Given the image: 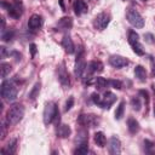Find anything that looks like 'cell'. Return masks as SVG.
<instances>
[{
  "label": "cell",
  "mask_w": 155,
  "mask_h": 155,
  "mask_svg": "<svg viewBox=\"0 0 155 155\" xmlns=\"http://www.w3.org/2000/svg\"><path fill=\"white\" fill-rule=\"evenodd\" d=\"M109 64H110L111 67L116 68V69H121V68H124V67H126V65L128 64V61H127L125 57H122V56L113 54V56H110V58H109Z\"/></svg>",
  "instance_id": "30bf717a"
},
{
  "label": "cell",
  "mask_w": 155,
  "mask_h": 155,
  "mask_svg": "<svg viewBox=\"0 0 155 155\" xmlns=\"http://www.w3.org/2000/svg\"><path fill=\"white\" fill-rule=\"evenodd\" d=\"M116 101V96L113 93V92H109V91H107L105 93H104V97L102 98V102H101V108H103V109H109L110 107H111V104L114 103Z\"/></svg>",
  "instance_id": "4fadbf2b"
},
{
  "label": "cell",
  "mask_w": 155,
  "mask_h": 155,
  "mask_svg": "<svg viewBox=\"0 0 155 155\" xmlns=\"http://www.w3.org/2000/svg\"><path fill=\"white\" fill-rule=\"evenodd\" d=\"M153 75L155 76V65H154V68H153Z\"/></svg>",
  "instance_id": "ab89813d"
},
{
  "label": "cell",
  "mask_w": 155,
  "mask_h": 155,
  "mask_svg": "<svg viewBox=\"0 0 155 155\" xmlns=\"http://www.w3.org/2000/svg\"><path fill=\"white\" fill-rule=\"evenodd\" d=\"M126 18L131 25L134 28H143L144 27V19L140 16V13L134 8H128L126 12Z\"/></svg>",
  "instance_id": "277c9868"
},
{
  "label": "cell",
  "mask_w": 155,
  "mask_h": 155,
  "mask_svg": "<svg viewBox=\"0 0 155 155\" xmlns=\"http://www.w3.org/2000/svg\"><path fill=\"white\" fill-rule=\"evenodd\" d=\"M58 27H61L63 29H70L73 27V19L70 17H63V18L59 19Z\"/></svg>",
  "instance_id": "cb8c5ba5"
},
{
  "label": "cell",
  "mask_w": 155,
  "mask_h": 155,
  "mask_svg": "<svg viewBox=\"0 0 155 155\" xmlns=\"http://www.w3.org/2000/svg\"><path fill=\"white\" fill-rule=\"evenodd\" d=\"M127 127H128L130 133H132V134L137 133V132L139 131V128H140L138 121H137L136 119H133V117H130V119L127 120Z\"/></svg>",
  "instance_id": "d6986e66"
},
{
  "label": "cell",
  "mask_w": 155,
  "mask_h": 155,
  "mask_svg": "<svg viewBox=\"0 0 155 155\" xmlns=\"http://www.w3.org/2000/svg\"><path fill=\"white\" fill-rule=\"evenodd\" d=\"M86 70V62L84 58V50L80 47L79 53L76 54V61H75V67H74V73L76 78H81Z\"/></svg>",
  "instance_id": "8992f818"
},
{
  "label": "cell",
  "mask_w": 155,
  "mask_h": 155,
  "mask_svg": "<svg viewBox=\"0 0 155 155\" xmlns=\"http://www.w3.org/2000/svg\"><path fill=\"white\" fill-rule=\"evenodd\" d=\"M16 149H17V139L13 138V139H11V140L8 142L6 149H2V150H1V154H2V155H5V154H7V155L15 154V153H16Z\"/></svg>",
  "instance_id": "ac0fdd59"
},
{
  "label": "cell",
  "mask_w": 155,
  "mask_h": 155,
  "mask_svg": "<svg viewBox=\"0 0 155 155\" xmlns=\"http://www.w3.org/2000/svg\"><path fill=\"white\" fill-rule=\"evenodd\" d=\"M134 75L139 81H145L147 80V71L142 65H137L134 68Z\"/></svg>",
  "instance_id": "ffe728a7"
},
{
  "label": "cell",
  "mask_w": 155,
  "mask_h": 155,
  "mask_svg": "<svg viewBox=\"0 0 155 155\" xmlns=\"http://www.w3.org/2000/svg\"><path fill=\"white\" fill-rule=\"evenodd\" d=\"M13 35H15V31H13L12 29H8V30H6V31H2L1 39H2L4 41L8 42V41H11V40L13 39Z\"/></svg>",
  "instance_id": "4dcf8cb0"
},
{
  "label": "cell",
  "mask_w": 155,
  "mask_h": 155,
  "mask_svg": "<svg viewBox=\"0 0 155 155\" xmlns=\"http://www.w3.org/2000/svg\"><path fill=\"white\" fill-rule=\"evenodd\" d=\"M57 76H58L59 82H61L63 86L68 87V86L70 85L69 74H68V71H67V69H65V64H64V63H62V64L58 67V69H57Z\"/></svg>",
  "instance_id": "9c48e42d"
},
{
  "label": "cell",
  "mask_w": 155,
  "mask_h": 155,
  "mask_svg": "<svg viewBox=\"0 0 155 155\" xmlns=\"http://www.w3.org/2000/svg\"><path fill=\"white\" fill-rule=\"evenodd\" d=\"M22 4L21 2H18V0L15 2V4H8V6H7V12H8V15L12 17V18H19L21 16H22Z\"/></svg>",
  "instance_id": "8fae6325"
},
{
  "label": "cell",
  "mask_w": 155,
  "mask_h": 155,
  "mask_svg": "<svg viewBox=\"0 0 155 155\" xmlns=\"http://www.w3.org/2000/svg\"><path fill=\"white\" fill-rule=\"evenodd\" d=\"M144 40L148 42V44H154L155 42V38L151 33H145L144 34Z\"/></svg>",
  "instance_id": "d6a6232c"
},
{
  "label": "cell",
  "mask_w": 155,
  "mask_h": 155,
  "mask_svg": "<svg viewBox=\"0 0 155 155\" xmlns=\"http://www.w3.org/2000/svg\"><path fill=\"white\" fill-rule=\"evenodd\" d=\"M139 94H142V96L144 97V99H145V102H147V104H148V103H149V93H148V91L140 90V91H139Z\"/></svg>",
  "instance_id": "d590c367"
},
{
  "label": "cell",
  "mask_w": 155,
  "mask_h": 155,
  "mask_svg": "<svg viewBox=\"0 0 155 155\" xmlns=\"http://www.w3.org/2000/svg\"><path fill=\"white\" fill-rule=\"evenodd\" d=\"M108 149H109V153L111 155L120 154V151H121V142H120V139L117 137H115V136L110 137L109 144H108Z\"/></svg>",
  "instance_id": "7c38bea8"
},
{
  "label": "cell",
  "mask_w": 155,
  "mask_h": 155,
  "mask_svg": "<svg viewBox=\"0 0 155 155\" xmlns=\"http://www.w3.org/2000/svg\"><path fill=\"white\" fill-rule=\"evenodd\" d=\"M142 1H147V0H142Z\"/></svg>",
  "instance_id": "b9f144b4"
},
{
  "label": "cell",
  "mask_w": 155,
  "mask_h": 155,
  "mask_svg": "<svg viewBox=\"0 0 155 155\" xmlns=\"http://www.w3.org/2000/svg\"><path fill=\"white\" fill-rule=\"evenodd\" d=\"M109 22H110V16L108 13H105V12H102V13H99V15L96 16L94 22H93V25L98 30H104L108 27Z\"/></svg>",
  "instance_id": "ba28073f"
},
{
  "label": "cell",
  "mask_w": 155,
  "mask_h": 155,
  "mask_svg": "<svg viewBox=\"0 0 155 155\" xmlns=\"http://www.w3.org/2000/svg\"><path fill=\"white\" fill-rule=\"evenodd\" d=\"M91 98H92V101H93V103H94V104H98V105H99V104H101V102H102L101 96H99L98 93H96V92L91 94Z\"/></svg>",
  "instance_id": "836d02e7"
},
{
  "label": "cell",
  "mask_w": 155,
  "mask_h": 155,
  "mask_svg": "<svg viewBox=\"0 0 155 155\" xmlns=\"http://www.w3.org/2000/svg\"><path fill=\"white\" fill-rule=\"evenodd\" d=\"M94 142H96V144L98 145V147H101V148H103L104 145H105V142H107V138H105V136H104V133L103 132H96L94 133Z\"/></svg>",
  "instance_id": "603a6c76"
},
{
  "label": "cell",
  "mask_w": 155,
  "mask_h": 155,
  "mask_svg": "<svg viewBox=\"0 0 155 155\" xmlns=\"http://www.w3.org/2000/svg\"><path fill=\"white\" fill-rule=\"evenodd\" d=\"M124 110H125V102L121 101V102L119 103L116 110H115V119H116V120H120V119L124 116Z\"/></svg>",
  "instance_id": "83f0119b"
},
{
  "label": "cell",
  "mask_w": 155,
  "mask_h": 155,
  "mask_svg": "<svg viewBox=\"0 0 155 155\" xmlns=\"http://www.w3.org/2000/svg\"><path fill=\"white\" fill-rule=\"evenodd\" d=\"M73 105H74V98H73V97H69L68 101H67V103H65V108H64V110H65V111L70 110Z\"/></svg>",
  "instance_id": "e575fe53"
},
{
  "label": "cell",
  "mask_w": 155,
  "mask_h": 155,
  "mask_svg": "<svg viewBox=\"0 0 155 155\" xmlns=\"http://www.w3.org/2000/svg\"><path fill=\"white\" fill-rule=\"evenodd\" d=\"M131 105L132 108L136 110V111H139L140 108H142V102H140V98L138 96H134L131 98Z\"/></svg>",
  "instance_id": "f1b7e54d"
},
{
  "label": "cell",
  "mask_w": 155,
  "mask_h": 155,
  "mask_svg": "<svg viewBox=\"0 0 155 155\" xmlns=\"http://www.w3.org/2000/svg\"><path fill=\"white\" fill-rule=\"evenodd\" d=\"M0 70H1V78L5 79V78L10 74V71H11V65H10V63L2 62V63L0 64Z\"/></svg>",
  "instance_id": "4316f807"
},
{
  "label": "cell",
  "mask_w": 155,
  "mask_h": 155,
  "mask_svg": "<svg viewBox=\"0 0 155 155\" xmlns=\"http://www.w3.org/2000/svg\"><path fill=\"white\" fill-rule=\"evenodd\" d=\"M87 153H88V142H87V143L78 144V148H76L75 151H74L75 155H86Z\"/></svg>",
  "instance_id": "d4e9b609"
},
{
  "label": "cell",
  "mask_w": 155,
  "mask_h": 155,
  "mask_svg": "<svg viewBox=\"0 0 155 155\" xmlns=\"http://www.w3.org/2000/svg\"><path fill=\"white\" fill-rule=\"evenodd\" d=\"M29 48H30L31 57H34V56H35V53H36V45H35V44H30V45H29Z\"/></svg>",
  "instance_id": "8d00e7d4"
},
{
  "label": "cell",
  "mask_w": 155,
  "mask_h": 155,
  "mask_svg": "<svg viewBox=\"0 0 155 155\" xmlns=\"http://www.w3.org/2000/svg\"><path fill=\"white\" fill-rule=\"evenodd\" d=\"M79 124L82 126L94 127L99 124V119L97 115H93V114H81L79 116Z\"/></svg>",
  "instance_id": "52a82bcc"
},
{
  "label": "cell",
  "mask_w": 155,
  "mask_h": 155,
  "mask_svg": "<svg viewBox=\"0 0 155 155\" xmlns=\"http://www.w3.org/2000/svg\"><path fill=\"white\" fill-rule=\"evenodd\" d=\"M76 143L78 144H81V143H87L88 142V133L86 130H80L76 134Z\"/></svg>",
  "instance_id": "44dd1931"
},
{
  "label": "cell",
  "mask_w": 155,
  "mask_h": 155,
  "mask_svg": "<svg viewBox=\"0 0 155 155\" xmlns=\"http://www.w3.org/2000/svg\"><path fill=\"white\" fill-rule=\"evenodd\" d=\"M70 132L71 131H70V127L68 125H61L59 128H58V131H57V134L61 138H67V137L70 136Z\"/></svg>",
  "instance_id": "7402d4cb"
},
{
  "label": "cell",
  "mask_w": 155,
  "mask_h": 155,
  "mask_svg": "<svg viewBox=\"0 0 155 155\" xmlns=\"http://www.w3.org/2000/svg\"><path fill=\"white\" fill-rule=\"evenodd\" d=\"M144 145H145L147 148H153V147H154V143H151L150 140L145 139V140H144Z\"/></svg>",
  "instance_id": "f35d334b"
},
{
  "label": "cell",
  "mask_w": 155,
  "mask_h": 155,
  "mask_svg": "<svg viewBox=\"0 0 155 155\" xmlns=\"http://www.w3.org/2000/svg\"><path fill=\"white\" fill-rule=\"evenodd\" d=\"M88 11V7H87V4L84 1V0H76L74 2V12L75 15L80 16V15H84Z\"/></svg>",
  "instance_id": "2e32d148"
},
{
  "label": "cell",
  "mask_w": 155,
  "mask_h": 155,
  "mask_svg": "<svg viewBox=\"0 0 155 155\" xmlns=\"http://www.w3.org/2000/svg\"><path fill=\"white\" fill-rule=\"evenodd\" d=\"M128 42L133 50V52L138 56H143L144 54V48H143V45L140 44L139 41V35L134 31V30H131L128 33Z\"/></svg>",
  "instance_id": "5b68a950"
},
{
  "label": "cell",
  "mask_w": 155,
  "mask_h": 155,
  "mask_svg": "<svg viewBox=\"0 0 155 155\" xmlns=\"http://www.w3.org/2000/svg\"><path fill=\"white\" fill-rule=\"evenodd\" d=\"M24 116V107L22 104H13L6 113L5 122L7 125H16Z\"/></svg>",
  "instance_id": "6da1fadb"
},
{
  "label": "cell",
  "mask_w": 155,
  "mask_h": 155,
  "mask_svg": "<svg viewBox=\"0 0 155 155\" xmlns=\"http://www.w3.org/2000/svg\"><path fill=\"white\" fill-rule=\"evenodd\" d=\"M41 25H42V17H41V16H39V15H33V16H30V18H29V21H28V27H29V29L36 30V29L41 28Z\"/></svg>",
  "instance_id": "5bb4252c"
},
{
  "label": "cell",
  "mask_w": 155,
  "mask_h": 155,
  "mask_svg": "<svg viewBox=\"0 0 155 155\" xmlns=\"http://www.w3.org/2000/svg\"><path fill=\"white\" fill-rule=\"evenodd\" d=\"M40 87H41V84H40V82H36V84L33 86L31 91L29 92V99H30V101H34V99H35V98L39 96Z\"/></svg>",
  "instance_id": "484cf974"
},
{
  "label": "cell",
  "mask_w": 155,
  "mask_h": 155,
  "mask_svg": "<svg viewBox=\"0 0 155 155\" xmlns=\"http://www.w3.org/2000/svg\"><path fill=\"white\" fill-rule=\"evenodd\" d=\"M109 85H110L113 88H116V90H121V88H122V82H121L120 80H115V79L109 80Z\"/></svg>",
  "instance_id": "1f68e13d"
},
{
  "label": "cell",
  "mask_w": 155,
  "mask_h": 155,
  "mask_svg": "<svg viewBox=\"0 0 155 155\" xmlns=\"http://www.w3.org/2000/svg\"><path fill=\"white\" fill-rule=\"evenodd\" d=\"M1 97L8 102H13L17 98V87L11 80H4L0 88Z\"/></svg>",
  "instance_id": "7a4b0ae2"
},
{
  "label": "cell",
  "mask_w": 155,
  "mask_h": 155,
  "mask_svg": "<svg viewBox=\"0 0 155 155\" xmlns=\"http://www.w3.org/2000/svg\"><path fill=\"white\" fill-rule=\"evenodd\" d=\"M58 108L57 105L53 103V102H48L46 103L45 105V109H44V114H42V119H44V124L45 125H48L51 122L54 121V117L58 113Z\"/></svg>",
  "instance_id": "3957f363"
},
{
  "label": "cell",
  "mask_w": 155,
  "mask_h": 155,
  "mask_svg": "<svg viewBox=\"0 0 155 155\" xmlns=\"http://www.w3.org/2000/svg\"><path fill=\"white\" fill-rule=\"evenodd\" d=\"M154 116H155V105H154Z\"/></svg>",
  "instance_id": "60d3db41"
},
{
  "label": "cell",
  "mask_w": 155,
  "mask_h": 155,
  "mask_svg": "<svg viewBox=\"0 0 155 155\" xmlns=\"http://www.w3.org/2000/svg\"><path fill=\"white\" fill-rule=\"evenodd\" d=\"M62 46L65 50V52L69 53V54H71L74 52V50H75L74 44H73V40H71L70 35H68V34H65L63 36V39H62Z\"/></svg>",
  "instance_id": "9a60e30c"
},
{
  "label": "cell",
  "mask_w": 155,
  "mask_h": 155,
  "mask_svg": "<svg viewBox=\"0 0 155 155\" xmlns=\"http://www.w3.org/2000/svg\"><path fill=\"white\" fill-rule=\"evenodd\" d=\"M0 52H1V58H5V57H6V54H7L6 47H5V46H1V47H0Z\"/></svg>",
  "instance_id": "74e56055"
},
{
  "label": "cell",
  "mask_w": 155,
  "mask_h": 155,
  "mask_svg": "<svg viewBox=\"0 0 155 155\" xmlns=\"http://www.w3.org/2000/svg\"><path fill=\"white\" fill-rule=\"evenodd\" d=\"M94 82H96L97 88L102 90V88H104V87L109 84V80H107V79H104V78H101V76H98V78H96V79H94Z\"/></svg>",
  "instance_id": "f546056e"
},
{
  "label": "cell",
  "mask_w": 155,
  "mask_h": 155,
  "mask_svg": "<svg viewBox=\"0 0 155 155\" xmlns=\"http://www.w3.org/2000/svg\"><path fill=\"white\" fill-rule=\"evenodd\" d=\"M87 70H88V75L94 74V73H101L103 71V63L99 61H92L88 63Z\"/></svg>",
  "instance_id": "e0dca14e"
}]
</instances>
